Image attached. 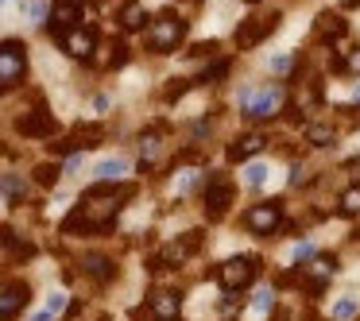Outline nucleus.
Listing matches in <instances>:
<instances>
[{"mask_svg": "<svg viewBox=\"0 0 360 321\" xmlns=\"http://www.w3.org/2000/svg\"><path fill=\"white\" fill-rule=\"evenodd\" d=\"M283 105V89L279 86H259V89H240V117L248 120H267L275 117Z\"/></svg>", "mask_w": 360, "mask_h": 321, "instance_id": "nucleus-1", "label": "nucleus"}, {"mask_svg": "<svg viewBox=\"0 0 360 321\" xmlns=\"http://www.w3.org/2000/svg\"><path fill=\"white\" fill-rule=\"evenodd\" d=\"M182 35H186V20L179 16V12H167V16H159L155 24L148 27V47L155 51V55H171L174 47L182 43Z\"/></svg>", "mask_w": 360, "mask_h": 321, "instance_id": "nucleus-2", "label": "nucleus"}, {"mask_svg": "<svg viewBox=\"0 0 360 321\" xmlns=\"http://www.w3.org/2000/svg\"><path fill=\"white\" fill-rule=\"evenodd\" d=\"M259 275V259L256 256H236V259H225V263L217 267V282L229 290V294H236V290L252 287Z\"/></svg>", "mask_w": 360, "mask_h": 321, "instance_id": "nucleus-3", "label": "nucleus"}, {"mask_svg": "<svg viewBox=\"0 0 360 321\" xmlns=\"http://www.w3.org/2000/svg\"><path fill=\"white\" fill-rule=\"evenodd\" d=\"M24 70H27L24 43L8 39V43H4V51H0V86H4V89H16L20 78H24Z\"/></svg>", "mask_w": 360, "mask_h": 321, "instance_id": "nucleus-4", "label": "nucleus"}, {"mask_svg": "<svg viewBox=\"0 0 360 321\" xmlns=\"http://www.w3.org/2000/svg\"><path fill=\"white\" fill-rule=\"evenodd\" d=\"M279 221H283V202H264V205H252V209L244 213V225H248L252 232H259V236L275 232Z\"/></svg>", "mask_w": 360, "mask_h": 321, "instance_id": "nucleus-5", "label": "nucleus"}, {"mask_svg": "<svg viewBox=\"0 0 360 321\" xmlns=\"http://www.w3.org/2000/svg\"><path fill=\"white\" fill-rule=\"evenodd\" d=\"M202 197H205V213H210V217L217 221L221 213L229 209V202H233V182H229L225 174H213V178L205 182Z\"/></svg>", "mask_w": 360, "mask_h": 321, "instance_id": "nucleus-6", "label": "nucleus"}, {"mask_svg": "<svg viewBox=\"0 0 360 321\" xmlns=\"http://www.w3.org/2000/svg\"><path fill=\"white\" fill-rule=\"evenodd\" d=\"M179 310H182V294H179V290H151V294H148L151 321H179Z\"/></svg>", "mask_w": 360, "mask_h": 321, "instance_id": "nucleus-7", "label": "nucleus"}, {"mask_svg": "<svg viewBox=\"0 0 360 321\" xmlns=\"http://www.w3.org/2000/svg\"><path fill=\"white\" fill-rule=\"evenodd\" d=\"M27 302H32V287L27 282H4V298H0V317L4 321H16V313L27 310Z\"/></svg>", "mask_w": 360, "mask_h": 321, "instance_id": "nucleus-8", "label": "nucleus"}, {"mask_svg": "<svg viewBox=\"0 0 360 321\" xmlns=\"http://www.w3.org/2000/svg\"><path fill=\"white\" fill-rule=\"evenodd\" d=\"M58 43H63V51L70 58H89L97 47V35L89 32V27H74V32H63L58 35Z\"/></svg>", "mask_w": 360, "mask_h": 321, "instance_id": "nucleus-9", "label": "nucleus"}, {"mask_svg": "<svg viewBox=\"0 0 360 321\" xmlns=\"http://www.w3.org/2000/svg\"><path fill=\"white\" fill-rule=\"evenodd\" d=\"M267 32H275V16H267V20H248V24L236 32V47H240V51H252Z\"/></svg>", "mask_w": 360, "mask_h": 321, "instance_id": "nucleus-10", "label": "nucleus"}, {"mask_svg": "<svg viewBox=\"0 0 360 321\" xmlns=\"http://www.w3.org/2000/svg\"><path fill=\"white\" fill-rule=\"evenodd\" d=\"M264 136L259 132H244V136H236L233 143H229V159H233V163H244V159H252V155H259V151H264Z\"/></svg>", "mask_w": 360, "mask_h": 321, "instance_id": "nucleus-11", "label": "nucleus"}, {"mask_svg": "<svg viewBox=\"0 0 360 321\" xmlns=\"http://www.w3.org/2000/svg\"><path fill=\"white\" fill-rule=\"evenodd\" d=\"M306 271L314 275V279H310V294H321L326 279L337 271V256H318V259H310V263H306Z\"/></svg>", "mask_w": 360, "mask_h": 321, "instance_id": "nucleus-12", "label": "nucleus"}, {"mask_svg": "<svg viewBox=\"0 0 360 321\" xmlns=\"http://www.w3.org/2000/svg\"><path fill=\"white\" fill-rule=\"evenodd\" d=\"M20 132L24 136H51L55 132V117L51 112H35V117L20 120Z\"/></svg>", "mask_w": 360, "mask_h": 321, "instance_id": "nucleus-13", "label": "nucleus"}, {"mask_svg": "<svg viewBox=\"0 0 360 321\" xmlns=\"http://www.w3.org/2000/svg\"><path fill=\"white\" fill-rule=\"evenodd\" d=\"M82 267H86L89 275H94V279H112V275H117V267H112V259L109 256H97V251H89L86 259H82Z\"/></svg>", "mask_w": 360, "mask_h": 321, "instance_id": "nucleus-14", "label": "nucleus"}, {"mask_svg": "<svg viewBox=\"0 0 360 321\" xmlns=\"http://www.w3.org/2000/svg\"><path fill=\"white\" fill-rule=\"evenodd\" d=\"M124 171H128V159L112 155V159H105V163L97 166V178H101V182H120V178H124Z\"/></svg>", "mask_w": 360, "mask_h": 321, "instance_id": "nucleus-15", "label": "nucleus"}, {"mask_svg": "<svg viewBox=\"0 0 360 321\" xmlns=\"http://www.w3.org/2000/svg\"><path fill=\"white\" fill-rule=\"evenodd\" d=\"M74 140H78L82 148H97V143L105 140V128L101 124H78L74 128Z\"/></svg>", "mask_w": 360, "mask_h": 321, "instance_id": "nucleus-16", "label": "nucleus"}, {"mask_svg": "<svg viewBox=\"0 0 360 321\" xmlns=\"http://www.w3.org/2000/svg\"><path fill=\"white\" fill-rule=\"evenodd\" d=\"M318 35L321 39H337V35H345V20L341 16H318Z\"/></svg>", "mask_w": 360, "mask_h": 321, "instance_id": "nucleus-17", "label": "nucleus"}, {"mask_svg": "<svg viewBox=\"0 0 360 321\" xmlns=\"http://www.w3.org/2000/svg\"><path fill=\"white\" fill-rule=\"evenodd\" d=\"M55 20L63 27H70V24H78L82 20V8H78V0H63V4H55Z\"/></svg>", "mask_w": 360, "mask_h": 321, "instance_id": "nucleus-18", "label": "nucleus"}, {"mask_svg": "<svg viewBox=\"0 0 360 321\" xmlns=\"http://www.w3.org/2000/svg\"><path fill=\"white\" fill-rule=\"evenodd\" d=\"M143 20H148L143 4H140V0H128L124 12H120V24H124V27H143Z\"/></svg>", "mask_w": 360, "mask_h": 321, "instance_id": "nucleus-19", "label": "nucleus"}, {"mask_svg": "<svg viewBox=\"0 0 360 321\" xmlns=\"http://www.w3.org/2000/svg\"><path fill=\"white\" fill-rule=\"evenodd\" d=\"M63 310H66V294H51V298H47V306H43V310L35 313V321H55Z\"/></svg>", "mask_w": 360, "mask_h": 321, "instance_id": "nucleus-20", "label": "nucleus"}, {"mask_svg": "<svg viewBox=\"0 0 360 321\" xmlns=\"http://www.w3.org/2000/svg\"><path fill=\"white\" fill-rule=\"evenodd\" d=\"M159 148H163V143H159V132H148L140 140V151H143V166H151L159 159Z\"/></svg>", "mask_w": 360, "mask_h": 321, "instance_id": "nucleus-21", "label": "nucleus"}, {"mask_svg": "<svg viewBox=\"0 0 360 321\" xmlns=\"http://www.w3.org/2000/svg\"><path fill=\"white\" fill-rule=\"evenodd\" d=\"M24 197V182L16 174H4V205H16Z\"/></svg>", "mask_w": 360, "mask_h": 321, "instance_id": "nucleus-22", "label": "nucleus"}, {"mask_svg": "<svg viewBox=\"0 0 360 321\" xmlns=\"http://www.w3.org/2000/svg\"><path fill=\"white\" fill-rule=\"evenodd\" d=\"M306 140H310L314 148H329V143H333V132H329L326 124H310L306 128Z\"/></svg>", "mask_w": 360, "mask_h": 321, "instance_id": "nucleus-23", "label": "nucleus"}, {"mask_svg": "<svg viewBox=\"0 0 360 321\" xmlns=\"http://www.w3.org/2000/svg\"><path fill=\"white\" fill-rule=\"evenodd\" d=\"M356 310H360V302H356V298H341V302H337L333 306V321H349V317H356Z\"/></svg>", "mask_w": 360, "mask_h": 321, "instance_id": "nucleus-24", "label": "nucleus"}, {"mask_svg": "<svg viewBox=\"0 0 360 321\" xmlns=\"http://www.w3.org/2000/svg\"><path fill=\"white\" fill-rule=\"evenodd\" d=\"M252 310H256V317H267V313L275 310V294H271V290H259L256 302H252Z\"/></svg>", "mask_w": 360, "mask_h": 321, "instance_id": "nucleus-25", "label": "nucleus"}, {"mask_svg": "<svg viewBox=\"0 0 360 321\" xmlns=\"http://www.w3.org/2000/svg\"><path fill=\"white\" fill-rule=\"evenodd\" d=\"M341 213H345V217H356V213H360V186H352L349 194L341 197Z\"/></svg>", "mask_w": 360, "mask_h": 321, "instance_id": "nucleus-26", "label": "nucleus"}, {"mask_svg": "<svg viewBox=\"0 0 360 321\" xmlns=\"http://www.w3.org/2000/svg\"><path fill=\"white\" fill-rule=\"evenodd\" d=\"M58 174H63V171H58L55 163H43L39 171H35V178H39L43 186H55V182H58Z\"/></svg>", "mask_w": 360, "mask_h": 321, "instance_id": "nucleus-27", "label": "nucleus"}, {"mask_svg": "<svg viewBox=\"0 0 360 321\" xmlns=\"http://www.w3.org/2000/svg\"><path fill=\"white\" fill-rule=\"evenodd\" d=\"M124 63H128V47H124V43H117V47H112L109 66H124Z\"/></svg>", "mask_w": 360, "mask_h": 321, "instance_id": "nucleus-28", "label": "nucleus"}, {"mask_svg": "<svg viewBox=\"0 0 360 321\" xmlns=\"http://www.w3.org/2000/svg\"><path fill=\"white\" fill-rule=\"evenodd\" d=\"M264 178H267L264 166H248V186H264Z\"/></svg>", "mask_w": 360, "mask_h": 321, "instance_id": "nucleus-29", "label": "nucleus"}, {"mask_svg": "<svg viewBox=\"0 0 360 321\" xmlns=\"http://www.w3.org/2000/svg\"><path fill=\"white\" fill-rule=\"evenodd\" d=\"M27 12H32L35 20H43V16H47V4H43V0H35V4H32V8H27Z\"/></svg>", "mask_w": 360, "mask_h": 321, "instance_id": "nucleus-30", "label": "nucleus"}, {"mask_svg": "<svg viewBox=\"0 0 360 321\" xmlns=\"http://www.w3.org/2000/svg\"><path fill=\"white\" fill-rule=\"evenodd\" d=\"M349 70L360 74V51H352V55H349Z\"/></svg>", "mask_w": 360, "mask_h": 321, "instance_id": "nucleus-31", "label": "nucleus"}, {"mask_svg": "<svg viewBox=\"0 0 360 321\" xmlns=\"http://www.w3.org/2000/svg\"><path fill=\"white\" fill-rule=\"evenodd\" d=\"M341 4H360V0H341Z\"/></svg>", "mask_w": 360, "mask_h": 321, "instance_id": "nucleus-32", "label": "nucleus"}]
</instances>
